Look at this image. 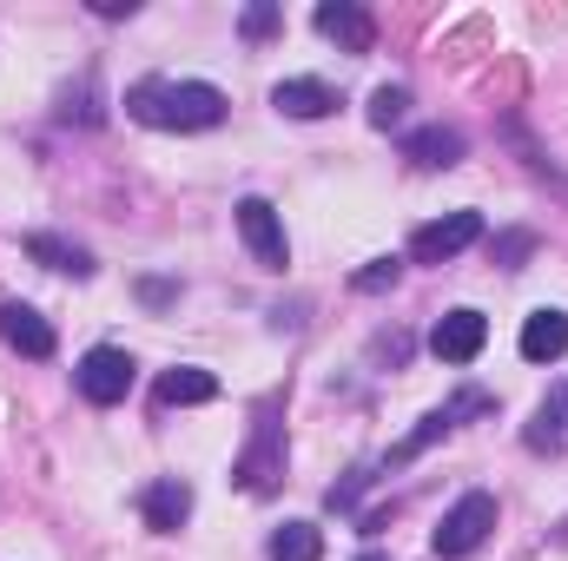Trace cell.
Returning <instances> with one entry per match:
<instances>
[{"label":"cell","instance_id":"cell-24","mask_svg":"<svg viewBox=\"0 0 568 561\" xmlns=\"http://www.w3.org/2000/svg\"><path fill=\"white\" fill-rule=\"evenodd\" d=\"M357 561H384V555H357Z\"/></svg>","mask_w":568,"mask_h":561},{"label":"cell","instance_id":"cell-15","mask_svg":"<svg viewBox=\"0 0 568 561\" xmlns=\"http://www.w3.org/2000/svg\"><path fill=\"white\" fill-rule=\"evenodd\" d=\"M212 397H219V377L199 364H179L159 377V410H185V404H212Z\"/></svg>","mask_w":568,"mask_h":561},{"label":"cell","instance_id":"cell-18","mask_svg":"<svg viewBox=\"0 0 568 561\" xmlns=\"http://www.w3.org/2000/svg\"><path fill=\"white\" fill-rule=\"evenodd\" d=\"M449 429H456V422H449V410H429V417L417 422V429H410L397 449H390V462H410V456H424L429 442H436V436H449Z\"/></svg>","mask_w":568,"mask_h":561},{"label":"cell","instance_id":"cell-4","mask_svg":"<svg viewBox=\"0 0 568 561\" xmlns=\"http://www.w3.org/2000/svg\"><path fill=\"white\" fill-rule=\"evenodd\" d=\"M133 370H140V364H133L120 344H100V350H87V357H80V397H87V404H100V410H113V404H126Z\"/></svg>","mask_w":568,"mask_h":561},{"label":"cell","instance_id":"cell-19","mask_svg":"<svg viewBox=\"0 0 568 561\" xmlns=\"http://www.w3.org/2000/svg\"><path fill=\"white\" fill-rule=\"evenodd\" d=\"M404 106H410V93H404V86H377V93H371V126H377V133H390V126L404 120Z\"/></svg>","mask_w":568,"mask_h":561},{"label":"cell","instance_id":"cell-9","mask_svg":"<svg viewBox=\"0 0 568 561\" xmlns=\"http://www.w3.org/2000/svg\"><path fill=\"white\" fill-rule=\"evenodd\" d=\"M272 106H278L284 120H331V113H337V86L297 73V80H278V86H272Z\"/></svg>","mask_w":568,"mask_h":561},{"label":"cell","instance_id":"cell-20","mask_svg":"<svg viewBox=\"0 0 568 561\" xmlns=\"http://www.w3.org/2000/svg\"><path fill=\"white\" fill-rule=\"evenodd\" d=\"M404 278V258H371V265H364V272H357V290H364V297H377V290H390V284Z\"/></svg>","mask_w":568,"mask_h":561},{"label":"cell","instance_id":"cell-14","mask_svg":"<svg viewBox=\"0 0 568 561\" xmlns=\"http://www.w3.org/2000/svg\"><path fill=\"white\" fill-rule=\"evenodd\" d=\"M404 159L417 172H449V165H463V133L456 126H424V133L404 140Z\"/></svg>","mask_w":568,"mask_h":561},{"label":"cell","instance_id":"cell-3","mask_svg":"<svg viewBox=\"0 0 568 561\" xmlns=\"http://www.w3.org/2000/svg\"><path fill=\"white\" fill-rule=\"evenodd\" d=\"M239 489L245 496H272L278 489V476H284V429L272 410H258V422H252V442H245V456H239Z\"/></svg>","mask_w":568,"mask_h":561},{"label":"cell","instance_id":"cell-12","mask_svg":"<svg viewBox=\"0 0 568 561\" xmlns=\"http://www.w3.org/2000/svg\"><path fill=\"white\" fill-rule=\"evenodd\" d=\"M523 442H529L536 456H556V449L568 442V377L536 404V417H529V429H523Z\"/></svg>","mask_w":568,"mask_h":561},{"label":"cell","instance_id":"cell-13","mask_svg":"<svg viewBox=\"0 0 568 561\" xmlns=\"http://www.w3.org/2000/svg\"><path fill=\"white\" fill-rule=\"evenodd\" d=\"M562 350H568V310H556V304L529 310V324H523V357H529V364H556Z\"/></svg>","mask_w":568,"mask_h":561},{"label":"cell","instance_id":"cell-2","mask_svg":"<svg viewBox=\"0 0 568 561\" xmlns=\"http://www.w3.org/2000/svg\"><path fill=\"white\" fill-rule=\"evenodd\" d=\"M489 529H496V496H483V489H469L443 522H436V555L443 561H463L476 555L483 542H489Z\"/></svg>","mask_w":568,"mask_h":561},{"label":"cell","instance_id":"cell-23","mask_svg":"<svg viewBox=\"0 0 568 561\" xmlns=\"http://www.w3.org/2000/svg\"><path fill=\"white\" fill-rule=\"evenodd\" d=\"M556 542H568V516H562V522H556Z\"/></svg>","mask_w":568,"mask_h":561},{"label":"cell","instance_id":"cell-5","mask_svg":"<svg viewBox=\"0 0 568 561\" xmlns=\"http://www.w3.org/2000/svg\"><path fill=\"white\" fill-rule=\"evenodd\" d=\"M476 238H483V212H449V218L417 225L410 258H417V265H449V258H456V252H469Z\"/></svg>","mask_w":568,"mask_h":561},{"label":"cell","instance_id":"cell-10","mask_svg":"<svg viewBox=\"0 0 568 561\" xmlns=\"http://www.w3.org/2000/svg\"><path fill=\"white\" fill-rule=\"evenodd\" d=\"M140 509H145V529L179 536V529H185V516H192V489H185L179 476H159V482H145Z\"/></svg>","mask_w":568,"mask_h":561},{"label":"cell","instance_id":"cell-11","mask_svg":"<svg viewBox=\"0 0 568 561\" xmlns=\"http://www.w3.org/2000/svg\"><path fill=\"white\" fill-rule=\"evenodd\" d=\"M0 337L20 350V357H53V324L33 310V304H0Z\"/></svg>","mask_w":568,"mask_h":561},{"label":"cell","instance_id":"cell-6","mask_svg":"<svg viewBox=\"0 0 568 561\" xmlns=\"http://www.w3.org/2000/svg\"><path fill=\"white\" fill-rule=\"evenodd\" d=\"M483 344H489V317L483 310H449V317H436V330H429V350L443 357V364H476L483 357Z\"/></svg>","mask_w":568,"mask_h":561},{"label":"cell","instance_id":"cell-21","mask_svg":"<svg viewBox=\"0 0 568 561\" xmlns=\"http://www.w3.org/2000/svg\"><path fill=\"white\" fill-rule=\"evenodd\" d=\"M489 252H496V265H503V272H523V258L536 252V232H503Z\"/></svg>","mask_w":568,"mask_h":561},{"label":"cell","instance_id":"cell-22","mask_svg":"<svg viewBox=\"0 0 568 561\" xmlns=\"http://www.w3.org/2000/svg\"><path fill=\"white\" fill-rule=\"evenodd\" d=\"M239 27H245V40H272V33H278V7H272V0H252Z\"/></svg>","mask_w":568,"mask_h":561},{"label":"cell","instance_id":"cell-17","mask_svg":"<svg viewBox=\"0 0 568 561\" xmlns=\"http://www.w3.org/2000/svg\"><path fill=\"white\" fill-rule=\"evenodd\" d=\"M265 555H272V561H317V555H324V536H317L311 522H284Z\"/></svg>","mask_w":568,"mask_h":561},{"label":"cell","instance_id":"cell-7","mask_svg":"<svg viewBox=\"0 0 568 561\" xmlns=\"http://www.w3.org/2000/svg\"><path fill=\"white\" fill-rule=\"evenodd\" d=\"M239 232H245V245L265 272H284L291 245H284V218L272 212V198H239Z\"/></svg>","mask_w":568,"mask_h":561},{"label":"cell","instance_id":"cell-1","mask_svg":"<svg viewBox=\"0 0 568 561\" xmlns=\"http://www.w3.org/2000/svg\"><path fill=\"white\" fill-rule=\"evenodd\" d=\"M126 113L152 133H212V126H225L232 100L212 80H140V86H126Z\"/></svg>","mask_w":568,"mask_h":561},{"label":"cell","instance_id":"cell-8","mask_svg":"<svg viewBox=\"0 0 568 561\" xmlns=\"http://www.w3.org/2000/svg\"><path fill=\"white\" fill-rule=\"evenodd\" d=\"M317 33L337 40L344 53H371V47H377V20H371L357 0H324V7H317Z\"/></svg>","mask_w":568,"mask_h":561},{"label":"cell","instance_id":"cell-16","mask_svg":"<svg viewBox=\"0 0 568 561\" xmlns=\"http://www.w3.org/2000/svg\"><path fill=\"white\" fill-rule=\"evenodd\" d=\"M27 258H40L47 272H73V278H87V272H93V258H87L80 245L53 238V232H27Z\"/></svg>","mask_w":568,"mask_h":561}]
</instances>
